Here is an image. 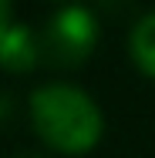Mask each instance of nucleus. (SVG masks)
<instances>
[{
  "mask_svg": "<svg viewBox=\"0 0 155 158\" xmlns=\"http://www.w3.org/2000/svg\"><path fill=\"white\" fill-rule=\"evenodd\" d=\"M31 118L37 135L51 148L71 152V155L94 148L101 138V128H105L101 108L94 104V98L67 81H51V84H41L34 91Z\"/></svg>",
  "mask_w": 155,
  "mask_h": 158,
  "instance_id": "nucleus-1",
  "label": "nucleus"
},
{
  "mask_svg": "<svg viewBox=\"0 0 155 158\" xmlns=\"http://www.w3.org/2000/svg\"><path fill=\"white\" fill-rule=\"evenodd\" d=\"M98 44V17L91 7L67 3L58 14L47 17L44 34H41V57L54 67H78Z\"/></svg>",
  "mask_w": 155,
  "mask_h": 158,
  "instance_id": "nucleus-2",
  "label": "nucleus"
},
{
  "mask_svg": "<svg viewBox=\"0 0 155 158\" xmlns=\"http://www.w3.org/2000/svg\"><path fill=\"white\" fill-rule=\"evenodd\" d=\"M41 57V40L27 24H10L0 37V64L7 71H31Z\"/></svg>",
  "mask_w": 155,
  "mask_h": 158,
  "instance_id": "nucleus-3",
  "label": "nucleus"
},
{
  "mask_svg": "<svg viewBox=\"0 0 155 158\" xmlns=\"http://www.w3.org/2000/svg\"><path fill=\"white\" fill-rule=\"evenodd\" d=\"M128 51H131L135 64H138L145 74L155 77V10L142 14V17L135 20V27L128 34Z\"/></svg>",
  "mask_w": 155,
  "mask_h": 158,
  "instance_id": "nucleus-4",
  "label": "nucleus"
},
{
  "mask_svg": "<svg viewBox=\"0 0 155 158\" xmlns=\"http://www.w3.org/2000/svg\"><path fill=\"white\" fill-rule=\"evenodd\" d=\"M10 10H14V0H0V37L10 27Z\"/></svg>",
  "mask_w": 155,
  "mask_h": 158,
  "instance_id": "nucleus-5",
  "label": "nucleus"
},
{
  "mask_svg": "<svg viewBox=\"0 0 155 158\" xmlns=\"http://www.w3.org/2000/svg\"><path fill=\"white\" fill-rule=\"evenodd\" d=\"M7 114H10V98H7L3 91H0V125L7 121Z\"/></svg>",
  "mask_w": 155,
  "mask_h": 158,
  "instance_id": "nucleus-6",
  "label": "nucleus"
},
{
  "mask_svg": "<svg viewBox=\"0 0 155 158\" xmlns=\"http://www.w3.org/2000/svg\"><path fill=\"white\" fill-rule=\"evenodd\" d=\"M24 158H37V155H24Z\"/></svg>",
  "mask_w": 155,
  "mask_h": 158,
  "instance_id": "nucleus-7",
  "label": "nucleus"
}]
</instances>
